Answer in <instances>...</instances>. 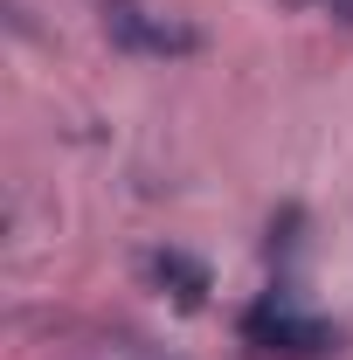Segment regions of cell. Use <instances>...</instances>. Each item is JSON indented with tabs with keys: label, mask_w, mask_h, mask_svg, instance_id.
<instances>
[{
	"label": "cell",
	"mask_w": 353,
	"mask_h": 360,
	"mask_svg": "<svg viewBox=\"0 0 353 360\" xmlns=\"http://www.w3.org/2000/svg\"><path fill=\"white\" fill-rule=\"evenodd\" d=\"M90 14H97V28L111 35V42L125 49V56H194L201 35L187 28V21H167V14H153L146 0H90Z\"/></svg>",
	"instance_id": "cell-1"
},
{
	"label": "cell",
	"mask_w": 353,
	"mask_h": 360,
	"mask_svg": "<svg viewBox=\"0 0 353 360\" xmlns=\"http://www.w3.org/2000/svg\"><path fill=\"white\" fill-rule=\"evenodd\" d=\"M257 347H270V354H291V360H319V354H333L340 347V333L326 326V319H305V312H291V305H257L250 312V326H243Z\"/></svg>",
	"instance_id": "cell-2"
},
{
	"label": "cell",
	"mask_w": 353,
	"mask_h": 360,
	"mask_svg": "<svg viewBox=\"0 0 353 360\" xmlns=\"http://www.w3.org/2000/svg\"><path fill=\"white\" fill-rule=\"evenodd\" d=\"M139 270H146V277H153L174 305H187V312L208 298V264H194L187 250H146V257H139Z\"/></svg>",
	"instance_id": "cell-3"
},
{
	"label": "cell",
	"mask_w": 353,
	"mask_h": 360,
	"mask_svg": "<svg viewBox=\"0 0 353 360\" xmlns=\"http://www.w3.org/2000/svg\"><path fill=\"white\" fill-rule=\"evenodd\" d=\"M298 7H319V14H333V21L353 28V0H298Z\"/></svg>",
	"instance_id": "cell-4"
}]
</instances>
